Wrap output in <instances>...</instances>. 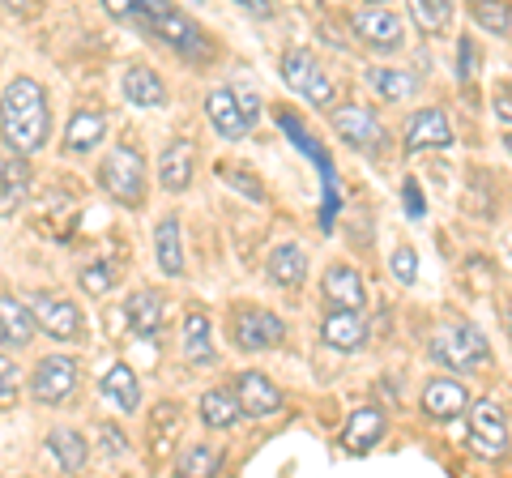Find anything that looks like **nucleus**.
<instances>
[{
  "label": "nucleus",
  "instance_id": "dca6fc26",
  "mask_svg": "<svg viewBox=\"0 0 512 478\" xmlns=\"http://www.w3.org/2000/svg\"><path fill=\"white\" fill-rule=\"evenodd\" d=\"M35 308L22 304V299H13V295H0V346L5 350H22L35 342Z\"/></svg>",
  "mask_w": 512,
  "mask_h": 478
},
{
  "label": "nucleus",
  "instance_id": "7c9ffc66",
  "mask_svg": "<svg viewBox=\"0 0 512 478\" xmlns=\"http://www.w3.org/2000/svg\"><path fill=\"white\" fill-rule=\"evenodd\" d=\"M30 188V167H26V154H13L5 167H0V214H9L13 205H22Z\"/></svg>",
  "mask_w": 512,
  "mask_h": 478
},
{
  "label": "nucleus",
  "instance_id": "79ce46f5",
  "mask_svg": "<svg viewBox=\"0 0 512 478\" xmlns=\"http://www.w3.org/2000/svg\"><path fill=\"white\" fill-rule=\"evenodd\" d=\"M495 116L512 124V94H500V99H495Z\"/></svg>",
  "mask_w": 512,
  "mask_h": 478
},
{
  "label": "nucleus",
  "instance_id": "f03ea898",
  "mask_svg": "<svg viewBox=\"0 0 512 478\" xmlns=\"http://www.w3.org/2000/svg\"><path fill=\"white\" fill-rule=\"evenodd\" d=\"M47 133H52L47 90L35 77H13L0 94V141L13 154H35L47 146Z\"/></svg>",
  "mask_w": 512,
  "mask_h": 478
},
{
  "label": "nucleus",
  "instance_id": "39448f33",
  "mask_svg": "<svg viewBox=\"0 0 512 478\" xmlns=\"http://www.w3.org/2000/svg\"><path fill=\"white\" fill-rule=\"evenodd\" d=\"M282 82L291 86L299 99H308L316 107H325L333 99V82L325 77V65H320L308 47H291V52L282 56Z\"/></svg>",
  "mask_w": 512,
  "mask_h": 478
},
{
  "label": "nucleus",
  "instance_id": "f8f14e48",
  "mask_svg": "<svg viewBox=\"0 0 512 478\" xmlns=\"http://www.w3.org/2000/svg\"><path fill=\"white\" fill-rule=\"evenodd\" d=\"M355 35H359L367 47H376V52H397V47L406 43L402 18H397L393 9H384V5L355 13Z\"/></svg>",
  "mask_w": 512,
  "mask_h": 478
},
{
  "label": "nucleus",
  "instance_id": "9b49d317",
  "mask_svg": "<svg viewBox=\"0 0 512 478\" xmlns=\"http://www.w3.org/2000/svg\"><path fill=\"white\" fill-rule=\"evenodd\" d=\"M205 116H210L214 133H218L222 141H244V137H248V124H252V120H248L244 103H239V94L227 90V86H218V90L205 94Z\"/></svg>",
  "mask_w": 512,
  "mask_h": 478
},
{
  "label": "nucleus",
  "instance_id": "412c9836",
  "mask_svg": "<svg viewBox=\"0 0 512 478\" xmlns=\"http://www.w3.org/2000/svg\"><path fill=\"white\" fill-rule=\"evenodd\" d=\"M154 261L167 278H180L184 274V239H180V218L167 214L163 222L154 227Z\"/></svg>",
  "mask_w": 512,
  "mask_h": 478
},
{
  "label": "nucleus",
  "instance_id": "c9c22d12",
  "mask_svg": "<svg viewBox=\"0 0 512 478\" xmlns=\"http://www.w3.org/2000/svg\"><path fill=\"white\" fill-rule=\"evenodd\" d=\"M393 278L402 286H414V278H419V257H414V248H397L393 252Z\"/></svg>",
  "mask_w": 512,
  "mask_h": 478
},
{
  "label": "nucleus",
  "instance_id": "423d86ee",
  "mask_svg": "<svg viewBox=\"0 0 512 478\" xmlns=\"http://www.w3.org/2000/svg\"><path fill=\"white\" fill-rule=\"evenodd\" d=\"M470 449L478 457H504L508 453V419L504 410L491 402V397H483V402H470Z\"/></svg>",
  "mask_w": 512,
  "mask_h": 478
},
{
  "label": "nucleus",
  "instance_id": "4468645a",
  "mask_svg": "<svg viewBox=\"0 0 512 478\" xmlns=\"http://www.w3.org/2000/svg\"><path fill=\"white\" fill-rule=\"evenodd\" d=\"M320 338H325L329 350L355 355V350H363V342H367V321H363V312H355V308H333L325 321H320Z\"/></svg>",
  "mask_w": 512,
  "mask_h": 478
},
{
  "label": "nucleus",
  "instance_id": "f704fd0d",
  "mask_svg": "<svg viewBox=\"0 0 512 478\" xmlns=\"http://www.w3.org/2000/svg\"><path fill=\"white\" fill-rule=\"evenodd\" d=\"M111 278H116V274H111L107 261H94V265H86L82 274H77V282H82L86 295H107L111 291Z\"/></svg>",
  "mask_w": 512,
  "mask_h": 478
},
{
  "label": "nucleus",
  "instance_id": "f3484780",
  "mask_svg": "<svg viewBox=\"0 0 512 478\" xmlns=\"http://www.w3.org/2000/svg\"><path fill=\"white\" fill-rule=\"evenodd\" d=\"M124 321L128 329L137 333V338H154V333H163V321H167V299L158 291H133L124 304Z\"/></svg>",
  "mask_w": 512,
  "mask_h": 478
},
{
  "label": "nucleus",
  "instance_id": "cd10ccee",
  "mask_svg": "<svg viewBox=\"0 0 512 478\" xmlns=\"http://www.w3.org/2000/svg\"><path fill=\"white\" fill-rule=\"evenodd\" d=\"M380 436H384V414H380V410H372V406H359L355 414H350L346 432H342L346 453H367Z\"/></svg>",
  "mask_w": 512,
  "mask_h": 478
},
{
  "label": "nucleus",
  "instance_id": "9d476101",
  "mask_svg": "<svg viewBox=\"0 0 512 478\" xmlns=\"http://www.w3.org/2000/svg\"><path fill=\"white\" fill-rule=\"evenodd\" d=\"M231 333H235L239 350H274L286 338V325H282V316L265 312V308H239Z\"/></svg>",
  "mask_w": 512,
  "mask_h": 478
},
{
  "label": "nucleus",
  "instance_id": "72a5a7b5",
  "mask_svg": "<svg viewBox=\"0 0 512 478\" xmlns=\"http://www.w3.org/2000/svg\"><path fill=\"white\" fill-rule=\"evenodd\" d=\"M222 466V453L214 449V444H188L184 449V457H180V470L184 474H214Z\"/></svg>",
  "mask_w": 512,
  "mask_h": 478
},
{
  "label": "nucleus",
  "instance_id": "a19ab883",
  "mask_svg": "<svg viewBox=\"0 0 512 478\" xmlns=\"http://www.w3.org/2000/svg\"><path fill=\"white\" fill-rule=\"evenodd\" d=\"M406 214L423 218V201H419V188H414V184H406Z\"/></svg>",
  "mask_w": 512,
  "mask_h": 478
},
{
  "label": "nucleus",
  "instance_id": "b1692460",
  "mask_svg": "<svg viewBox=\"0 0 512 478\" xmlns=\"http://www.w3.org/2000/svg\"><path fill=\"white\" fill-rule=\"evenodd\" d=\"M124 99L133 107H163L167 103V86L150 65H128L124 69Z\"/></svg>",
  "mask_w": 512,
  "mask_h": 478
},
{
  "label": "nucleus",
  "instance_id": "e433bc0d",
  "mask_svg": "<svg viewBox=\"0 0 512 478\" xmlns=\"http://www.w3.org/2000/svg\"><path fill=\"white\" fill-rule=\"evenodd\" d=\"M13 393H18V363L9 355H0V406L13 402Z\"/></svg>",
  "mask_w": 512,
  "mask_h": 478
},
{
  "label": "nucleus",
  "instance_id": "473e14b6",
  "mask_svg": "<svg viewBox=\"0 0 512 478\" xmlns=\"http://www.w3.org/2000/svg\"><path fill=\"white\" fill-rule=\"evenodd\" d=\"M470 13H474L478 26L491 30V35L512 39V5L508 0H470Z\"/></svg>",
  "mask_w": 512,
  "mask_h": 478
},
{
  "label": "nucleus",
  "instance_id": "20e7f679",
  "mask_svg": "<svg viewBox=\"0 0 512 478\" xmlns=\"http://www.w3.org/2000/svg\"><path fill=\"white\" fill-rule=\"evenodd\" d=\"M431 359L444 363L448 372H470L491 359V342L483 338L478 325H448L431 338Z\"/></svg>",
  "mask_w": 512,
  "mask_h": 478
},
{
  "label": "nucleus",
  "instance_id": "2f4dec72",
  "mask_svg": "<svg viewBox=\"0 0 512 478\" xmlns=\"http://www.w3.org/2000/svg\"><path fill=\"white\" fill-rule=\"evenodd\" d=\"M406 9L423 35H444L448 22H453V5L448 0H406Z\"/></svg>",
  "mask_w": 512,
  "mask_h": 478
},
{
  "label": "nucleus",
  "instance_id": "4c0bfd02",
  "mask_svg": "<svg viewBox=\"0 0 512 478\" xmlns=\"http://www.w3.org/2000/svg\"><path fill=\"white\" fill-rule=\"evenodd\" d=\"M99 440H103V453H107V457H120V453L128 449V436L120 432L116 423H103V427H99Z\"/></svg>",
  "mask_w": 512,
  "mask_h": 478
},
{
  "label": "nucleus",
  "instance_id": "4be33fe9",
  "mask_svg": "<svg viewBox=\"0 0 512 478\" xmlns=\"http://www.w3.org/2000/svg\"><path fill=\"white\" fill-rule=\"evenodd\" d=\"M325 299H329L333 308H355V312H363L367 291H363L359 269H350V265H329V274H325Z\"/></svg>",
  "mask_w": 512,
  "mask_h": 478
},
{
  "label": "nucleus",
  "instance_id": "37998d69",
  "mask_svg": "<svg viewBox=\"0 0 512 478\" xmlns=\"http://www.w3.org/2000/svg\"><path fill=\"white\" fill-rule=\"evenodd\" d=\"M35 5H39V0H5V9H13V13H30Z\"/></svg>",
  "mask_w": 512,
  "mask_h": 478
},
{
  "label": "nucleus",
  "instance_id": "1a4fd4ad",
  "mask_svg": "<svg viewBox=\"0 0 512 478\" xmlns=\"http://www.w3.org/2000/svg\"><path fill=\"white\" fill-rule=\"evenodd\" d=\"M333 133H338L346 146L372 154V150H380V141H384V124L376 120L372 107H363V103H342L338 111H333Z\"/></svg>",
  "mask_w": 512,
  "mask_h": 478
},
{
  "label": "nucleus",
  "instance_id": "6e6552de",
  "mask_svg": "<svg viewBox=\"0 0 512 478\" xmlns=\"http://www.w3.org/2000/svg\"><path fill=\"white\" fill-rule=\"evenodd\" d=\"M77 389V363L69 355H47L30 372V397L39 406H60Z\"/></svg>",
  "mask_w": 512,
  "mask_h": 478
},
{
  "label": "nucleus",
  "instance_id": "58836bf2",
  "mask_svg": "<svg viewBox=\"0 0 512 478\" xmlns=\"http://www.w3.org/2000/svg\"><path fill=\"white\" fill-rule=\"evenodd\" d=\"M457 60H461V65H457V77H461V82H470V77H474V43H470V39H461Z\"/></svg>",
  "mask_w": 512,
  "mask_h": 478
},
{
  "label": "nucleus",
  "instance_id": "ddd939ff",
  "mask_svg": "<svg viewBox=\"0 0 512 478\" xmlns=\"http://www.w3.org/2000/svg\"><path fill=\"white\" fill-rule=\"evenodd\" d=\"M453 146V124L440 107H423L414 111L410 124H406V150L410 154H423V150H444Z\"/></svg>",
  "mask_w": 512,
  "mask_h": 478
},
{
  "label": "nucleus",
  "instance_id": "a18cd8bd",
  "mask_svg": "<svg viewBox=\"0 0 512 478\" xmlns=\"http://www.w3.org/2000/svg\"><path fill=\"white\" fill-rule=\"evenodd\" d=\"M372 5H384V0H372Z\"/></svg>",
  "mask_w": 512,
  "mask_h": 478
},
{
  "label": "nucleus",
  "instance_id": "ea45409f",
  "mask_svg": "<svg viewBox=\"0 0 512 478\" xmlns=\"http://www.w3.org/2000/svg\"><path fill=\"white\" fill-rule=\"evenodd\" d=\"M235 5L256 13V18H274V5H269V0H235Z\"/></svg>",
  "mask_w": 512,
  "mask_h": 478
},
{
  "label": "nucleus",
  "instance_id": "7ed1b4c3",
  "mask_svg": "<svg viewBox=\"0 0 512 478\" xmlns=\"http://www.w3.org/2000/svg\"><path fill=\"white\" fill-rule=\"evenodd\" d=\"M99 184L111 201L124 205V210H141V201H146V163H141V154L133 146H116L103 158Z\"/></svg>",
  "mask_w": 512,
  "mask_h": 478
},
{
  "label": "nucleus",
  "instance_id": "a211bd4d",
  "mask_svg": "<svg viewBox=\"0 0 512 478\" xmlns=\"http://www.w3.org/2000/svg\"><path fill=\"white\" fill-rule=\"evenodd\" d=\"M192 158H197V150H192V141H184V137H175L163 146V154H158V184H163L167 193H184L192 184Z\"/></svg>",
  "mask_w": 512,
  "mask_h": 478
},
{
  "label": "nucleus",
  "instance_id": "0eeeda50",
  "mask_svg": "<svg viewBox=\"0 0 512 478\" xmlns=\"http://www.w3.org/2000/svg\"><path fill=\"white\" fill-rule=\"evenodd\" d=\"M30 308H35V321H39V329L47 333V338L82 342L86 316H82V308H77L73 299H64V295H35V299H30Z\"/></svg>",
  "mask_w": 512,
  "mask_h": 478
},
{
  "label": "nucleus",
  "instance_id": "393cba45",
  "mask_svg": "<svg viewBox=\"0 0 512 478\" xmlns=\"http://www.w3.org/2000/svg\"><path fill=\"white\" fill-rule=\"evenodd\" d=\"M303 278H308V252L299 244H282V248L269 252V282L274 286L295 291V286H303Z\"/></svg>",
  "mask_w": 512,
  "mask_h": 478
},
{
  "label": "nucleus",
  "instance_id": "a878e982",
  "mask_svg": "<svg viewBox=\"0 0 512 478\" xmlns=\"http://www.w3.org/2000/svg\"><path fill=\"white\" fill-rule=\"evenodd\" d=\"M103 137H107L103 111H77V116L69 120V129H64V150L69 154H90V150H99Z\"/></svg>",
  "mask_w": 512,
  "mask_h": 478
},
{
  "label": "nucleus",
  "instance_id": "c756f323",
  "mask_svg": "<svg viewBox=\"0 0 512 478\" xmlns=\"http://www.w3.org/2000/svg\"><path fill=\"white\" fill-rule=\"evenodd\" d=\"M367 82L376 86L380 99H393V103L414 99V94H419V77H414L410 69H389V65H380V69L367 73Z\"/></svg>",
  "mask_w": 512,
  "mask_h": 478
},
{
  "label": "nucleus",
  "instance_id": "f257e3e1",
  "mask_svg": "<svg viewBox=\"0 0 512 478\" xmlns=\"http://www.w3.org/2000/svg\"><path fill=\"white\" fill-rule=\"evenodd\" d=\"M103 9L116 22L137 26L146 39H158L163 47H171L175 56H184L188 65L205 69L214 60V43L210 35L188 18L184 9H175L171 0H103Z\"/></svg>",
  "mask_w": 512,
  "mask_h": 478
},
{
  "label": "nucleus",
  "instance_id": "2eb2a0df",
  "mask_svg": "<svg viewBox=\"0 0 512 478\" xmlns=\"http://www.w3.org/2000/svg\"><path fill=\"white\" fill-rule=\"evenodd\" d=\"M235 397H239V406H244V414H252V419H269V414L282 410V393L265 372H239Z\"/></svg>",
  "mask_w": 512,
  "mask_h": 478
},
{
  "label": "nucleus",
  "instance_id": "aec40b11",
  "mask_svg": "<svg viewBox=\"0 0 512 478\" xmlns=\"http://www.w3.org/2000/svg\"><path fill=\"white\" fill-rule=\"evenodd\" d=\"M423 410H427V419L448 423V419H457L461 410H470V393H466V385H457V380H431L423 389Z\"/></svg>",
  "mask_w": 512,
  "mask_h": 478
},
{
  "label": "nucleus",
  "instance_id": "c85d7f7f",
  "mask_svg": "<svg viewBox=\"0 0 512 478\" xmlns=\"http://www.w3.org/2000/svg\"><path fill=\"white\" fill-rule=\"evenodd\" d=\"M47 449L56 453V461H60V470H64V474H77V470L86 466V457H90L86 436H82V432H73V427H56V432L47 436Z\"/></svg>",
  "mask_w": 512,
  "mask_h": 478
},
{
  "label": "nucleus",
  "instance_id": "c03bdc74",
  "mask_svg": "<svg viewBox=\"0 0 512 478\" xmlns=\"http://www.w3.org/2000/svg\"><path fill=\"white\" fill-rule=\"evenodd\" d=\"M504 146H508V150H512V133H508V137H504Z\"/></svg>",
  "mask_w": 512,
  "mask_h": 478
},
{
  "label": "nucleus",
  "instance_id": "6ab92c4d",
  "mask_svg": "<svg viewBox=\"0 0 512 478\" xmlns=\"http://www.w3.org/2000/svg\"><path fill=\"white\" fill-rule=\"evenodd\" d=\"M99 393H103V402L116 406L120 414L141 410V385H137V372L128 368V363H111L99 380Z\"/></svg>",
  "mask_w": 512,
  "mask_h": 478
},
{
  "label": "nucleus",
  "instance_id": "5701e85b",
  "mask_svg": "<svg viewBox=\"0 0 512 478\" xmlns=\"http://www.w3.org/2000/svg\"><path fill=\"white\" fill-rule=\"evenodd\" d=\"M197 410H201V423L210 427V432H231V427L239 423V414H244L235 389H205Z\"/></svg>",
  "mask_w": 512,
  "mask_h": 478
},
{
  "label": "nucleus",
  "instance_id": "bb28decb",
  "mask_svg": "<svg viewBox=\"0 0 512 478\" xmlns=\"http://www.w3.org/2000/svg\"><path fill=\"white\" fill-rule=\"evenodd\" d=\"M184 359L188 363H214L218 350H214V325L205 312H188L184 316Z\"/></svg>",
  "mask_w": 512,
  "mask_h": 478
}]
</instances>
